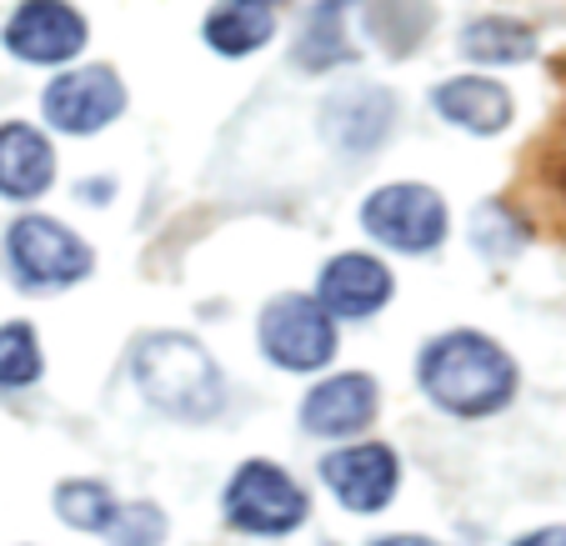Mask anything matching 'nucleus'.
<instances>
[{
  "mask_svg": "<svg viewBox=\"0 0 566 546\" xmlns=\"http://www.w3.org/2000/svg\"><path fill=\"white\" fill-rule=\"evenodd\" d=\"M417 381L437 411L457 421H481L496 417L516 397V361L486 332L457 326V332H441L421 346Z\"/></svg>",
  "mask_w": 566,
  "mask_h": 546,
  "instance_id": "nucleus-1",
  "label": "nucleus"
},
{
  "mask_svg": "<svg viewBox=\"0 0 566 546\" xmlns=\"http://www.w3.org/2000/svg\"><path fill=\"white\" fill-rule=\"evenodd\" d=\"M130 381L156 407L176 421H211L226 407V376L216 356L196 336L150 332L130 346Z\"/></svg>",
  "mask_w": 566,
  "mask_h": 546,
  "instance_id": "nucleus-2",
  "label": "nucleus"
},
{
  "mask_svg": "<svg viewBox=\"0 0 566 546\" xmlns=\"http://www.w3.org/2000/svg\"><path fill=\"white\" fill-rule=\"evenodd\" d=\"M6 266L21 291H65L96 271V256L65 221L25 211L6 225Z\"/></svg>",
  "mask_w": 566,
  "mask_h": 546,
  "instance_id": "nucleus-3",
  "label": "nucleus"
},
{
  "mask_svg": "<svg viewBox=\"0 0 566 546\" xmlns=\"http://www.w3.org/2000/svg\"><path fill=\"white\" fill-rule=\"evenodd\" d=\"M221 512L247 536H291L311 516V496L276 461H241L221 492Z\"/></svg>",
  "mask_w": 566,
  "mask_h": 546,
  "instance_id": "nucleus-4",
  "label": "nucleus"
},
{
  "mask_svg": "<svg viewBox=\"0 0 566 546\" xmlns=\"http://www.w3.org/2000/svg\"><path fill=\"white\" fill-rule=\"evenodd\" d=\"M361 231L371 241H381L386 251L431 256L447 241L451 216H447L441 191H431L421 181H391V186H376L361 201Z\"/></svg>",
  "mask_w": 566,
  "mask_h": 546,
  "instance_id": "nucleus-5",
  "label": "nucleus"
},
{
  "mask_svg": "<svg viewBox=\"0 0 566 546\" xmlns=\"http://www.w3.org/2000/svg\"><path fill=\"white\" fill-rule=\"evenodd\" d=\"M256 336H261V351H266L271 366L301 371V376L326 371V366L336 361V346H342L336 322L316 306V296H301V291H286V296L266 301V311H261V322H256Z\"/></svg>",
  "mask_w": 566,
  "mask_h": 546,
  "instance_id": "nucleus-6",
  "label": "nucleus"
},
{
  "mask_svg": "<svg viewBox=\"0 0 566 546\" xmlns=\"http://www.w3.org/2000/svg\"><path fill=\"white\" fill-rule=\"evenodd\" d=\"M0 45L21 65H45V71H65L86 55L91 25L71 0H21L6 25H0Z\"/></svg>",
  "mask_w": 566,
  "mask_h": 546,
  "instance_id": "nucleus-7",
  "label": "nucleus"
},
{
  "mask_svg": "<svg viewBox=\"0 0 566 546\" xmlns=\"http://www.w3.org/2000/svg\"><path fill=\"white\" fill-rule=\"evenodd\" d=\"M41 116L61 136H101L126 116V81L116 65H65L41 91Z\"/></svg>",
  "mask_w": 566,
  "mask_h": 546,
  "instance_id": "nucleus-8",
  "label": "nucleus"
},
{
  "mask_svg": "<svg viewBox=\"0 0 566 546\" xmlns=\"http://www.w3.org/2000/svg\"><path fill=\"white\" fill-rule=\"evenodd\" d=\"M321 482L346 512L356 516H376L396 502V486H401V461L386 441H352V447H336L321 456Z\"/></svg>",
  "mask_w": 566,
  "mask_h": 546,
  "instance_id": "nucleus-9",
  "label": "nucleus"
},
{
  "mask_svg": "<svg viewBox=\"0 0 566 546\" xmlns=\"http://www.w3.org/2000/svg\"><path fill=\"white\" fill-rule=\"evenodd\" d=\"M396 296V276L371 251H342L316 271V306L342 322H366Z\"/></svg>",
  "mask_w": 566,
  "mask_h": 546,
  "instance_id": "nucleus-10",
  "label": "nucleus"
},
{
  "mask_svg": "<svg viewBox=\"0 0 566 546\" xmlns=\"http://www.w3.org/2000/svg\"><path fill=\"white\" fill-rule=\"evenodd\" d=\"M381 407V386L366 371H336L326 381H316L301 401V427L311 437H356L376 421Z\"/></svg>",
  "mask_w": 566,
  "mask_h": 546,
  "instance_id": "nucleus-11",
  "label": "nucleus"
},
{
  "mask_svg": "<svg viewBox=\"0 0 566 546\" xmlns=\"http://www.w3.org/2000/svg\"><path fill=\"white\" fill-rule=\"evenodd\" d=\"M431 111H437L447 126L467 130V136H502L512 126L516 106L512 91L492 75H447L437 91H431Z\"/></svg>",
  "mask_w": 566,
  "mask_h": 546,
  "instance_id": "nucleus-12",
  "label": "nucleus"
},
{
  "mask_svg": "<svg viewBox=\"0 0 566 546\" xmlns=\"http://www.w3.org/2000/svg\"><path fill=\"white\" fill-rule=\"evenodd\" d=\"M321 126H326V136L342 150H352V156L376 150L396 126V96L386 86H346L326 101Z\"/></svg>",
  "mask_w": 566,
  "mask_h": 546,
  "instance_id": "nucleus-13",
  "label": "nucleus"
},
{
  "mask_svg": "<svg viewBox=\"0 0 566 546\" xmlns=\"http://www.w3.org/2000/svg\"><path fill=\"white\" fill-rule=\"evenodd\" d=\"M55 186V146L31 120H0V196L35 201Z\"/></svg>",
  "mask_w": 566,
  "mask_h": 546,
  "instance_id": "nucleus-14",
  "label": "nucleus"
},
{
  "mask_svg": "<svg viewBox=\"0 0 566 546\" xmlns=\"http://www.w3.org/2000/svg\"><path fill=\"white\" fill-rule=\"evenodd\" d=\"M271 35H276V15H271L266 6H256V0H221L201 21V41L211 45L216 55H226V61L256 55Z\"/></svg>",
  "mask_w": 566,
  "mask_h": 546,
  "instance_id": "nucleus-15",
  "label": "nucleus"
},
{
  "mask_svg": "<svg viewBox=\"0 0 566 546\" xmlns=\"http://www.w3.org/2000/svg\"><path fill=\"white\" fill-rule=\"evenodd\" d=\"M356 0H321L311 21L296 35V65L301 71H336V65L356 61L352 41H346V15Z\"/></svg>",
  "mask_w": 566,
  "mask_h": 546,
  "instance_id": "nucleus-16",
  "label": "nucleus"
},
{
  "mask_svg": "<svg viewBox=\"0 0 566 546\" xmlns=\"http://www.w3.org/2000/svg\"><path fill=\"white\" fill-rule=\"evenodd\" d=\"M461 55L481 65H522L536 55V31L512 15H481L461 31Z\"/></svg>",
  "mask_w": 566,
  "mask_h": 546,
  "instance_id": "nucleus-17",
  "label": "nucleus"
},
{
  "mask_svg": "<svg viewBox=\"0 0 566 546\" xmlns=\"http://www.w3.org/2000/svg\"><path fill=\"white\" fill-rule=\"evenodd\" d=\"M431 21H437L431 0H371V11H366V31L386 55H411L427 41Z\"/></svg>",
  "mask_w": 566,
  "mask_h": 546,
  "instance_id": "nucleus-18",
  "label": "nucleus"
},
{
  "mask_svg": "<svg viewBox=\"0 0 566 546\" xmlns=\"http://www.w3.org/2000/svg\"><path fill=\"white\" fill-rule=\"evenodd\" d=\"M116 496H111L106 482H96V476H65L61 486H55V516H61L71 532H101L106 536V526L116 522Z\"/></svg>",
  "mask_w": 566,
  "mask_h": 546,
  "instance_id": "nucleus-19",
  "label": "nucleus"
},
{
  "mask_svg": "<svg viewBox=\"0 0 566 546\" xmlns=\"http://www.w3.org/2000/svg\"><path fill=\"white\" fill-rule=\"evenodd\" d=\"M471 246L486 261H512L526 246V221L502 201H481L471 216Z\"/></svg>",
  "mask_w": 566,
  "mask_h": 546,
  "instance_id": "nucleus-20",
  "label": "nucleus"
},
{
  "mask_svg": "<svg viewBox=\"0 0 566 546\" xmlns=\"http://www.w3.org/2000/svg\"><path fill=\"white\" fill-rule=\"evenodd\" d=\"M45 371L41 342H35L31 322H6L0 326V391H25Z\"/></svg>",
  "mask_w": 566,
  "mask_h": 546,
  "instance_id": "nucleus-21",
  "label": "nucleus"
},
{
  "mask_svg": "<svg viewBox=\"0 0 566 546\" xmlns=\"http://www.w3.org/2000/svg\"><path fill=\"white\" fill-rule=\"evenodd\" d=\"M166 512L150 502H126L116 506V522L106 526V542L111 546H160L166 542Z\"/></svg>",
  "mask_w": 566,
  "mask_h": 546,
  "instance_id": "nucleus-22",
  "label": "nucleus"
},
{
  "mask_svg": "<svg viewBox=\"0 0 566 546\" xmlns=\"http://www.w3.org/2000/svg\"><path fill=\"white\" fill-rule=\"evenodd\" d=\"M512 546H566V526H542V532L516 536Z\"/></svg>",
  "mask_w": 566,
  "mask_h": 546,
  "instance_id": "nucleus-23",
  "label": "nucleus"
},
{
  "mask_svg": "<svg viewBox=\"0 0 566 546\" xmlns=\"http://www.w3.org/2000/svg\"><path fill=\"white\" fill-rule=\"evenodd\" d=\"M371 546H441V542H431V536H381Z\"/></svg>",
  "mask_w": 566,
  "mask_h": 546,
  "instance_id": "nucleus-24",
  "label": "nucleus"
},
{
  "mask_svg": "<svg viewBox=\"0 0 566 546\" xmlns=\"http://www.w3.org/2000/svg\"><path fill=\"white\" fill-rule=\"evenodd\" d=\"M256 6H271V0H256Z\"/></svg>",
  "mask_w": 566,
  "mask_h": 546,
  "instance_id": "nucleus-25",
  "label": "nucleus"
}]
</instances>
